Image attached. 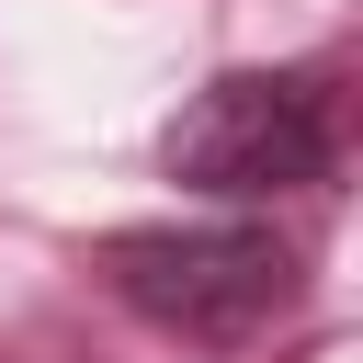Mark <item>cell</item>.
Returning <instances> with one entry per match:
<instances>
[{
    "instance_id": "6da1fadb",
    "label": "cell",
    "mask_w": 363,
    "mask_h": 363,
    "mask_svg": "<svg viewBox=\"0 0 363 363\" xmlns=\"http://www.w3.org/2000/svg\"><path fill=\"white\" fill-rule=\"evenodd\" d=\"M159 170L204 204H272L318 193L340 170V91L329 68H216L204 91L170 102Z\"/></svg>"
},
{
    "instance_id": "7a4b0ae2",
    "label": "cell",
    "mask_w": 363,
    "mask_h": 363,
    "mask_svg": "<svg viewBox=\"0 0 363 363\" xmlns=\"http://www.w3.org/2000/svg\"><path fill=\"white\" fill-rule=\"evenodd\" d=\"M102 284H113L147 329L204 340V352L261 340L272 318L306 306L295 238H272V227H250V216H216V227H113V238H102Z\"/></svg>"
}]
</instances>
